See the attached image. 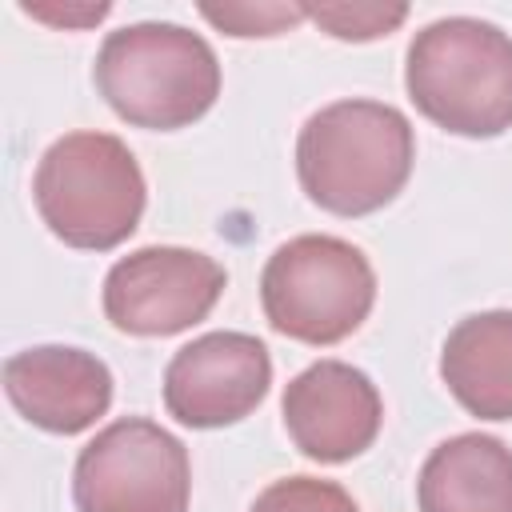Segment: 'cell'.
I'll return each instance as SVG.
<instances>
[{"label":"cell","instance_id":"5b68a950","mask_svg":"<svg viewBox=\"0 0 512 512\" xmlns=\"http://www.w3.org/2000/svg\"><path fill=\"white\" fill-rule=\"evenodd\" d=\"M260 304L268 324L300 344H340L376 304V272L368 256L324 232L292 236L260 272Z\"/></svg>","mask_w":512,"mask_h":512},{"label":"cell","instance_id":"52a82bcc","mask_svg":"<svg viewBox=\"0 0 512 512\" xmlns=\"http://www.w3.org/2000/svg\"><path fill=\"white\" fill-rule=\"evenodd\" d=\"M224 284V264L196 248H136L104 276V316L128 336H176L216 308Z\"/></svg>","mask_w":512,"mask_h":512},{"label":"cell","instance_id":"6da1fadb","mask_svg":"<svg viewBox=\"0 0 512 512\" xmlns=\"http://www.w3.org/2000/svg\"><path fill=\"white\" fill-rule=\"evenodd\" d=\"M416 160V136L400 108L336 100L308 116L296 140L300 188L336 216H368L392 204Z\"/></svg>","mask_w":512,"mask_h":512},{"label":"cell","instance_id":"3957f363","mask_svg":"<svg viewBox=\"0 0 512 512\" xmlns=\"http://www.w3.org/2000/svg\"><path fill=\"white\" fill-rule=\"evenodd\" d=\"M404 88L444 132L500 136L512 128V36L476 16L432 20L408 44Z\"/></svg>","mask_w":512,"mask_h":512},{"label":"cell","instance_id":"2e32d148","mask_svg":"<svg viewBox=\"0 0 512 512\" xmlns=\"http://www.w3.org/2000/svg\"><path fill=\"white\" fill-rule=\"evenodd\" d=\"M28 16L36 20H48V24H64V28H84V24H96L112 12V4H80V8H48V4H20Z\"/></svg>","mask_w":512,"mask_h":512},{"label":"cell","instance_id":"9c48e42d","mask_svg":"<svg viewBox=\"0 0 512 512\" xmlns=\"http://www.w3.org/2000/svg\"><path fill=\"white\" fill-rule=\"evenodd\" d=\"M280 412L292 444L320 464H344L372 448L384 420L376 384L344 360H316L292 376Z\"/></svg>","mask_w":512,"mask_h":512},{"label":"cell","instance_id":"5bb4252c","mask_svg":"<svg viewBox=\"0 0 512 512\" xmlns=\"http://www.w3.org/2000/svg\"><path fill=\"white\" fill-rule=\"evenodd\" d=\"M304 16L336 40H376L404 24L408 4H304Z\"/></svg>","mask_w":512,"mask_h":512},{"label":"cell","instance_id":"277c9868","mask_svg":"<svg viewBox=\"0 0 512 512\" xmlns=\"http://www.w3.org/2000/svg\"><path fill=\"white\" fill-rule=\"evenodd\" d=\"M32 200L56 240L84 252L124 244L144 216V172L112 132H68L36 164Z\"/></svg>","mask_w":512,"mask_h":512},{"label":"cell","instance_id":"7a4b0ae2","mask_svg":"<svg viewBox=\"0 0 512 512\" xmlns=\"http://www.w3.org/2000/svg\"><path fill=\"white\" fill-rule=\"evenodd\" d=\"M104 104L132 128H188L220 96L212 44L168 20H140L104 36L92 68Z\"/></svg>","mask_w":512,"mask_h":512},{"label":"cell","instance_id":"7c38bea8","mask_svg":"<svg viewBox=\"0 0 512 512\" xmlns=\"http://www.w3.org/2000/svg\"><path fill=\"white\" fill-rule=\"evenodd\" d=\"M448 392L480 420H512V312L464 316L440 352Z\"/></svg>","mask_w":512,"mask_h":512},{"label":"cell","instance_id":"9a60e30c","mask_svg":"<svg viewBox=\"0 0 512 512\" xmlns=\"http://www.w3.org/2000/svg\"><path fill=\"white\" fill-rule=\"evenodd\" d=\"M200 16L228 36H276L308 20L304 4H200Z\"/></svg>","mask_w":512,"mask_h":512},{"label":"cell","instance_id":"30bf717a","mask_svg":"<svg viewBox=\"0 0 512 512\" xmlns=\"http://www.w3.org/2000/svg\"><path fill=\"white\" fill-rule=\"evenodd\" d=\"M4 392L28 424L56 436H76L108 412L112 372L84 348L36 344L4 360Z\"/></svg>","mask_w":512,"mask_h":512},{"label":"cell","instance_id":"4fadbf2b","mask_svg":"<svg viewBox=\"0 0 512 512\" xmlns=\"http://www.w3.org/2000/svg\"><path fill=\"white\" fill-rule=\"evenodd\" d=\"M248 512H360V504L336 484L316 476H284L272 480Z\"/></svg>","mask_w":512,"mask_h":512},{"label":"cell","instance_id":"ba28073f","mask_svg":"<svg viewBox=\"0 0 512 512\" xmlns=\"http://www.w3.org/2000/svg\"><path fill=\"white\" fill-rule=\"evenodd\" d=\"M272 356L248 332H204L164 368V408L188 428L240 424L268 396Z\"/></svg>","mask_w":512,"mask_h":512},{"label":"cell","instance_id":"8992f818","mask_svg":"<svg viewBox=\"0 0 512 512\" xmlns=\"http://www.w3.org/2000/svg\"><path fill=\"white\" fill-rule=\"evenodd\" d=\"M188 448L148 416L100 428L76 456V512H188Z\"/></svg>","mask_w":512,"mask_h":512},{"label":"cell","instance_id":"8fae6325","mask_svg":"<svg viewBox=\"0 0 512 512\" xmlns=\"http://www.w3.org/2000/svg\"><path fill=\"white\" fill-rule=\"evenodd\" d=\"M420 512H512V448L484 432L436 444L416 480Z\"/></svg>","mask_w":512,"mask_h":512}]
</instances>
